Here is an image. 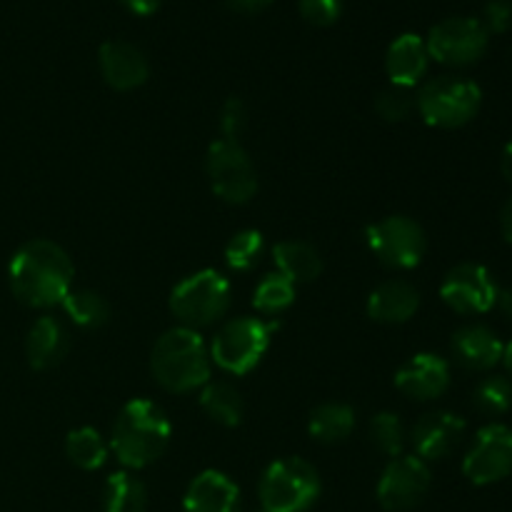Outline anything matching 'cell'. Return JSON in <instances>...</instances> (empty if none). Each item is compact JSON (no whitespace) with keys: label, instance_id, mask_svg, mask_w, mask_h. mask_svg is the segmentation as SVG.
Here are the masks:
<instances>
[{"label":"cell","instance_id":"obj_3","mask_svg":"<svg viewBox=\"0 0 512 512\" xmlns=\"http://www.w3.org/2000/svg\"><path fill=\"white\" fill-rule=\"evenodd\" d=\"M150 370L168 393H190L210 383V353L198 330L180 325L160 335L150 355Z\"/></svg>","mask_w":512,"mask_h":512},{"label":"cell","instance_id":"obj_9","mask_svg":"<svg viewBox=\"0 0 512 512\" xmlns=\"http://www.w3.org/2000/svg\"><path fill=\"white\" fill-rule=\"evenodd\" d=\"M205 173H208L213 193L218 195V198H223L225 203L243 205L258 193L255 168L240 143L215 140V143L208 148Z\"/></svg>","mask_w":512,"mask_h":512},{"label":"cell","instance_id":"obj_23","mask_svg":"<svg viewBox=\"0 0 512 512\" xmlns=\"http://www.w3.org/2000/svg\"><path fill=\"white\" fill-rule=\"evenodd\" d=\"M355 428V410L345 403H323L310 413L308 433L325 445L343 443Z\"/></svg>","mask_w":512,"mask_h":512},{"label":"cell","instance_id":"obj_5","mask_svg":"<svg viewBox=\"0 0 512 512\" xmlns=\"http://www.w3.org/2000/svg\"><path fill=\"white\" fill-rule=\"evenodd\" d=\"M483 93L478 83L460 75H440L428 80L415 95L420 115L435 128H460L478 115Z\"/></svg>","mask_w":512,"mask_h":512},{"label":"cell","instance_id":"obj_13","mask_svg":"<svg viewBox=\"0 0 512 512\" xmlns=\"http://www.w3.org/2000/svg\"><path fill=\"white\" fill-rule=\"evenodd\" d=\"M498 293L490 270L475 263L455 265L440 285V298L460 315L488 313L498 303Z\"/></svg>","mask_w":512,"mask_h":512},{"label":"cell","instance_id":"obj_16","mask_svg":"<svg viewBox=\"0 0 512 512\" xmlns=\"http://www.w3.org/2000/svg\"><path fill=\"white\" fill-rule=\"evenodd\" d=\"M100 73L115 90H135L148 80L150 65L143 50L125 40H108L98 53Z\"/></svg>","mask_w":512,"mask_h":512},{"label":"cell","instance_id":"obj_2","mask_svg":"<svg viewBox=\"0 0 512 512\" xmlns=\"http://www.w3.org/2000/svg\"><path fill=\"white\" fill-rule=\"evenodd\" d=\"M170 435H173V425L165 410L153 400L135 398L115 418L110 448L123 468L140 470L165 453Z\"/></svg>","mask_w":512,"mask_h":512},{"label":"cell","instance_id":"obj_34","mask_svg":"<svg viewBox=\"0 0 512 512\" xmlns=\"http://www.w3.org/2000/svg\"><path fill=\"white\" fill-rule=\"evenodd\" d=\"M343 13V0H300V15L310 25L328 28Z\"/></svg>","mask_w":512,"mask_h":512},{"label":"cell","instance_id":"obj_15","mask_svg":"<svg viewBox=\"0 0 512 512\" xmlns=\"http://www.w3.org/2000/svg\"><path fill=\"white\" fill-rule=\"evenodd\" d=\"M395 388L410 400H435L450 388L448 360L435 353H418L395 373Z\"/></svg>","mask_w":512,"mask_h":512},{"label":"cell","instance_id":"obj_6","mask_svg":"<svg viewBox=\"0 0 512 512\" xmlns=\"http://www.w3.org/2000/svg\"><path fill=\"white\" fill-rule=\"evenodd\" d=\"M258 495L265 512H305L318 500L320 475L303 458L275 460L260 478Z\"/></svg>","mask_w":512,"mask_h":512},{"label":"cell","instance_id":"obj_22","mask_svg":"<svg viewBox=\"0 0 512 512\" xmlns=\"http://www.w3.org/2000/svg\"><path fill=\"white\" fill-rule=\"evenodd\" d=\"M273 260L278 265V273L285 275L293 285L313 283L323 273V260L313 245L303 240H283L275 245Z\"/></svg>","mask_w":512,"mask_h":512},{"label":"cell","instance_id":"obj_26","mask_svg":"<svg viewBox=\"0 0 512 512\" xmlns=\"http://www.w3.org/2000/svg\"><path fill=\"white\" fill-rule=\"evenodd\" d=\"M60 305H63L65 315L85 330L103 328L110 320L108 300L103 295L93 293V290H70Z\"/></svg>","mask_w":512,"mask_h":512},{"label":"cell","instance_id":"obj_17","mask_svg":"<svg viewBox=\"0 0 512 512\" xmlns=\"http://www.w3.org/2000/svg\"><path fill=\"white\" fill-rule=\"evenodd\" d=\"M240 490L220 470H205L188 485L183 512H238Z\"/></svg>","mask_w":512,"mask_h":512},{"label":"cell","instance_id":"obj_1","mask_svg":"<svg viewBox=\"0 0 512 512\" xmlns=\"http://www.w3.org/2000/svg\"><path fill=\"white\" fill-rule=\"evenodd\" d=\"M73 260L50 240H30L13 255L8 268L10 290L30 308H53L63 303L73 285Z\"/></svg>","mask_w":512,"mask_h":512},{"label":"cell","instance_id":"obj_39","mask_svg":"<svg viewBox=\"0 0 512 512\" xmlns=\"http://www.w3.org/2000/svg\"><path fill=\"white\" fill-rule=\"evenodd\" d=\"M500 170H503L505 178H508L510 183H512V140H510L508 145H505L503 160H500Z\"/></svg>","mask_w":512,"mask_h":512},{"label":"cell","instance_id":"obj_21","mask_svg":"<svg viewBox=\"0 0 512 512\" xmlns=\"http://www.w3.org/2000/svg\"><path fill=\"white\" fill-rule=\"evenodd\" d=\"M70 348L68 330L50 315H43L30 328L28 340H25V355L33 370H50L65 358Z\"/></svg>","mask_w":512,"mask_h":512},{"label":"cell","instance_id":"obj_42","mask_svg":"<svg viewBox=\"0 0 512 512\" xmlns=\"http://www.w3.org/2000/svg\"><path fill=\"white\" fill-rule=\"evenodd\" d=\"M260 512H265V510H260Z\"/></svg>","mask_w":512,"mask_h":512},{"label":"cell","instance_id":"obj_14","mask_svg":"<svg viewBox=\"0 0 512 512\" xmlns=\"http://www.w3.org/2000/svg\"><path fill=\"white\" fill-rule=\"evenodd\" d=\"M465 435V420L448 410H435L423 415L413 425L410 443L420 460H443L453 453Z\"/></svg>","mask_w":512,"mask_h":512},{"label":"cell","instance_id":"obj_10","mask_svg":"<svg viewBox=\"0 0 512 512\" xmlns=\"http://www.w3.org/2000/svg\"><path fill=\"white\" fill-rule=\"evenodd\" d=\"M488 40L490 33L478 18H448L430 30L425 48L438 63L463 68L483 58Z\"/></svg>","mask_w":512,"mask_h":512},{"label":"cell","instance_id":"obj_30","mask_svg":"<svg viewBox=\"0 0 512 512\" xmlns=\"http://www.w3.org/2000/svg\"><path fill=\"white\" fill-rule=\"evenodd\" d=\"M473 405L478 413L498 418L512 408V383L505 375H490L480 380L473 393Z\"/></svg>","mask_w":512,"mask_h":512},{"label":"cell","instance_id":"obj_27","mask_svg":"<svg viewBox=\"0 0 512 512\" xmlns=\"http://www.w3.org/2000/svg\"><path fill=\"white\" fill-rule=\"evenodd\" d=\"M65 453L80 470H98L108 460V445L95 428H78L65 440Z\"/></svg>","mask_w":512,"mask_h":512},{"label":"cell","instance_id":"obj_32","mask_svg":"<svg viewBox=\"0 0 512 512\" xmlns=\"http://www.w3.org/2000/svg\"><path fill=\"white\" fill-rule=\"evenodd\" d=\"M418 108L415 105V95L410 93V88H398V85H390L388 90L375 98V110L383 120L388 123H403L413 115V110Z\"/></svg>","mask_w":512,"mask_h":512},{"label":"cell","instance_id":"obj_36","mask_svg":"<svg viewBox=\"0 0 512 512\" xmlns=\"http://www.w3.org/2000/svg\"><path fill=\"white\" fill-rule=\"evenodd\" d=\"M225 3H228V8L235 10V13L253 15V13H260V10L268 8L273 0H225Z\"/></svg>","mask_w":512,"mask_h":512},{"label":"cell","instance_id":"obj_25","mask_svg":"<svg viewBox=\"0 0 512 512\" xmlns=\"http://www.w3.org/2000/svg\"><path fill=\"white\" fill-rule=\"evenodd\" d=\"M105 512H145L148 508V490L128 470L113 473L103 490Z\"/></svg>","mask_w":512,"mask_h":512},{"label":"cell","instance_id":"obj_33","mask_svg":"<svg viewBox=\"0 0 512 512\" xmlns=\"http://www.w3.org/2000/svg\"><path fill=\"white\" fill-rule=\"evenodd\" d=\"M245 125H248V108L240 98H230L223 105V113H220V133L230 143H240V135L245 133Z\"/></svg>","mask_w":512,"mask_h":512},{"label":"cell","instance_id":"obj_29","mask_svg":"<svg viewBox=\"0 0 512 512\" xmlns=\"http://www.w3.org/2000/svg\"><path fill=\"white\" fill-rule=\"evenodd\" d=\"M265 250V240L260 230H240L225 245V263L235 273H250L260 263Z\"/></svg>","mask_w":512,"mask_h":512},{"label":"cell","instance_id":"obj_31","mask_svg":"<svg viewBox=\"0 0 512 512\" xmlns=\"http://www.w3.org/2000/svg\"><path fill=\"white\" fill-rule=\"evenodd\" d=\"M370 438H373L375 448L380 453L390 455V458H398L403 455L405 448V428L400 423V418L395 413H378L370 420Z\"/></svg>","mask_w":512,"mask_h":512},{"label":"cell","instance_id":"obj_38","mask_svg":"<svg viewBox=\"0 0 512 512\" xmlns=\"http://www.w3.org/2000/svg\"><path fill=\"white\" fill-rule=\"evenodd\" d=\"M500 230H503V238L512 243V198L505 203L503 213H500Z\"/></svg>","mask_w":512,"mask_h":512},{"label":"cell","instance_id":"obj_20","mask_svg":"<svg viewBox=\"0 0 512 512\" xmlns=\"http://www.w3.org/2000/svg\"><path fill=\"white\" fill-rule=\"evenodd\" d=\"M420 308V293L405 280H388L368 298V315L375 323H405Z\"/></svg>","mask_w":512,"mask_h":512},{"label":"cell","instance_id":"obj_7","mask_svg":"<svg viewBox=\"0 0 512 512\" xmlns=\"http://www.w3.org/2000/svg\"><path fill=\"white\" fill-rule=\"evenodd\" d=\"M278 330L275 320L235 318L215 333L210 360L230 375H245L263 360L270 348V335Z\"/></svg>","mask_w":512,"mask_h":512},{"label":"cell","instance_id":"obj_11","mask_svg":"<svg viewBox=\"0 0 512 512\" xmlns=\"http://www.w3.org/2000/svg\"><path fill=\"white\" fill-rule=\"evenodd\" d=\"M430 490V468L418 455H398L383 470L378 483V503L388 512L418 508Z\"/></svg>","mask_w":512,"mask_h":512},{"label":"cell","instance_id":"obj_35","mask_svg":"<svg viewBox=\"0 0 512 512\" xmlns=\"http://www.w3.org/2000/svg\"><path fill=\"white\" fill-rule=\"evenodd\" d=\"M480 23L488 33H505L512 28V0H490Z\"/></svg>","mask_w":512,"mask_h":512},{"label":"cell","instance_id":"obj_18","mask_svg":"<svg viewBox=\"0 0 512 512\" xmlns=\"http://www.w3.org/2000/svg\"><path fill=\"white\" fill-rule=\"evenodd\" d=\"M505 345L485 325H465L453 335V355L463 368L485 373L503 360Z\"/></svg>","mask_w":512,"mask_h":512},{"label":"cell","instance_id":"obj_40","mask_svg":"<svg viewBox=\"0 0 512 512\" xmlns=\"http://www.w3.org/2000/svg\"><path fill=\"white\" fill-rule=\"evenodd\" d=\"M498 305H500V310H503V313L508 315V318H512V288L500 290V293H498Z\"/></svg>","mask_w":512,"mask_h":512},{"label":"cell","instance_id":"obj_41","mask_svg":"<svg viewBox=\"0 0 512 512\" xmlns=\"http://www.w3.org/2000/svg\"><path fill=\"white\" fill-rule=\"evenodd\" d=\"M503 360H505V368H508V373H510V378H512V340H510L508 345H505Z\"/></svg>","mask_w":512,"mask_h":512},{"label":"cell","instance_id":"obj_37","mask_svg":"<svg viewBox=\"0 0 512 512\" xmlns=\"http://www.w3.org/2000/svg\"><path fill=\"white\" fill-rule=\"evenodd\" d=\"M120 3H123L125 8L135 15H153L155 10L160 8V3H163V0H120Z\"/></svg>","mask_w":512,"mask_h":512},{"label":"cell","instance_id":"obj_12","mask_svg":"<svg viewBox=\"0 0 512 512\" xmlns=\"http://www.w3.org/2000/svg\"><path fill=\"white\" fill-rule=\"evenodd\" d=\"M465 478L473 485H493L512 473V430L508 425H485L463 460Z\"/></svg>","mask_w":512,"mask_h":512},{"label":"cell","instance_id":"obj_19","mask_svg":"<svg viewBox=\"0 0 512 512\" xmlns=\"http://www.w3.org/2000/svg\"><path fill=\"white\" fill-rule=\"evenodd\" d=\"M428 60V48L420 35L405 33L395 38L385 55V70H388L390 83L398 88H415L428 70Z\"/></svg>","mask_w":512,"mask_h":512},{"label":"cell","instance_id":"obj_4","mask_svg":"<svg viewBox=\"0 0 512 512\" xmlns=\"http://www.w3.org/2000/svg\"><path fill=\"white\" fill-rule=\"evenodd\" d=\"M230 283L218 270H198L180 280L170 293V310L183 328L198 330L213 325L228 313Z\"/></svg>","mask_w":512,"mask_h":512},{"label":"cell","instance_id":"obj_24","mask_svg":"<svg viewBox=\"0 0 512 512\" xmlns=\"http://www.w3.org/2000/svg\"><path fill=\"white\" fill-rule=\"evenodd\" d=\"M200 408L205 410L208 418L215 423L225 425V428H235L240 425L245 415L243 395L235 385L225 383V380H215V383H205L203 393H200Z\"/></svg>","mask_w":512,"mask_h":512},{"label":"cell","instance_id":"obj_8","mask_svg":"<svg viewBox=\"0 0 512 512\" xmlns=\"http://www.w3.org/2000/svg\"><path fill=\"white\" fill-rule=\"evenodd\" d=\"M365 240L375 258L393 270L415 268L428 250L425 230L408 215H390L380 223L368 225Z\"/></svg>","mask_w":512,"mask_h":512},{"label":"cell","instance_id":"obj_28","mask_svg":"<svg viewBox=\"0 0 512 512\" xmlns=\"http://www.w3.org/2000/svg\"><path fill=\"white\" fill-rule=\"evenodd\" d=\"M293 300H295V285L280 273L265 275L253 293L255 310H258L260 315H268V318H275V315L285 313V310L293 305Z\"/></svg>","mask_w":512,"mask_h":512}]
</instances>
